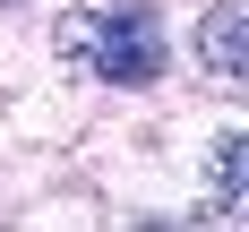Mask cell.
I'll use <instances>...</instances> for the list:
<instances>
[{"instance_id":"obj_1","label":"cell","mask_w":249,"mask_h":232,"mask_svg":"<svg viewBox=\"0 0 249 232\" xmlns=\"http://www.w3.org/2000/svg\"><path fill=\"white\" fill-rule=\"evenodd\" d=\"M60 43L86 52L95 77H112V86H155V77L172 69V43L155 35V9H146V0H129V9H112V18L69 9V18H60Z\"/></svg>"},{"instance_id":"obj_2","label":"cell","mask_w":249,"mask_h":232,"mask_svg":"<svg viewBox=\"0 0 249 232\" xmlns=\"http://www.w3.org/2000/svg\"><path fill=\"white\" fill-rule=\"evenodd\" d=\"M198 60H206L215 77H241V69H249V0L206 9V26H198Z\"/></svg>"},{"instance_id":"obj_3","label":"cell","mask_w":249,"mask_h":232,"mask_svg":"<svg viewBox=\"0 0 249 232\" xmlns=\"http://www.w3.org/2000/svg\"><path fill=\"white\" fill-rule=\"evenodd\" d=\"M249 138L241 129H224V138H215V155H206V180H215V206H241V189H249Z\"/></svg>"},{"instance_id":"obj_4","label":"cell","mask_w":249,"mask_h":232,"mask_svg":"<svg viewBox=\"0 0 249 232\" xmlns=\"http://www.w3.org/2000/svg\"><path fill=\"white\" fill-rule=\"evenodd\" d=\"M0 9H9V0H0Z\"/></svg>"}]
</instances>
